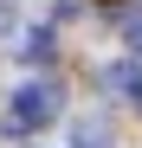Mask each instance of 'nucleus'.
<instances>
[{"label": "nucleus", "instance_id": "39448f33", "mask_svg": "<svg viewBox=\"0 0 142 148\" xmlns=\"http://www.w3.org/2000/svg\"><path fill=\"white\" fill-rule=\"evenodd\" d=\"M123 39L142 52V7H129V13H123Z\"/></svg>", "mask_w": 142, "mask_h": 148}, {"label": "nucleus", "instance_id": "20e7f679", "mask_svg": "<svg viewBox=\"0 0 142 148\" xmlns=\"http://www.w3.org/2000/svg\"><path fill=\"white\" fill-rule=\"evenodd\" d=\"M71 142H78V148H110V122H103V116H84Z\"/></svg>", "mask_w": 142, "mask_h": 148}, {"label": "nucleus", "instance_id": "f257e3e1", "mask_svg": "<svg viewBox=\"0 0 142 148\" xmlns=\"http://www.w3.org/2000/svg\"><path fill=\"white\" fill-rule=\"evenodd\" d=\"M58 110H65V90H58V84H26V90H13L0 129H7V135H32V129H45Z\"/></svg>", "mask_w": 142, "mask_h": 148}, {"label": "nucleus", "instance_id": "7ed1b4c3", "mask_svg": "<svg viewBox=\"0 0 142 148\" xmlns=\"http://www.w3.org/2000/svg\"><path fill=\"white\" fill-rule=\"evenodd\" d=\"M19 58H26V64H52V58H58L52 26H32V32H26V45H19Z\"/></svg>", "mask_w": 142, "mask_h": 148}, {"label": "nucleus", "instance_id": "f03ea898", "mask_svg": "<svg viewBox=\"0 0 142 148\" xmlns=\"http://www.w3.org/2000/svg\"><path fill=\"white\" fill-rule=\"evenodd\" d=\"M103 90H123L129 103L142 110V64H136V58H116V64H103Z\"/></svg>", "mask_w": 142, "mask_h": 148}, {"label": "nucleus", "instance_id": "423d86ee", "mask_svg": "<svg viewBox=\"0 0 142 148\" xmlns=\"http://www.w3.org/2000/svg\"><path fill=\"white\" fill-rule=\"evenodd\" d=\"M13 19H19V13H13V0H0V32H13Z\"/></svg>", "mask_w": 142, "mask_h": 148}]
</instances>
